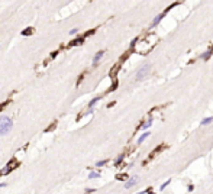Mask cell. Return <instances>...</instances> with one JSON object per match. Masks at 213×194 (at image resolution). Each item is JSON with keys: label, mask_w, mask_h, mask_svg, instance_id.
Returning a JSON list of instances; mask_svg holds the SVG:
<instances>
[{"label": "cell", "mask_w": 213, "mask_h": 194, "mask_svg": "<svg viewBox=\"0 0 213 194\" xmlns=\"http://www.w3.org/2000/svg\"><path fill=\"white\" fill-rule=\"evenodd\" d=\"M13 128V122L9 116H0V135H6L9 133Z\"/></svg>", "instance_id": "6da1fadb"}, {"label": "cell", "mask_w": 213, "mask_h": 194, "mask_svg": "<svg viewBox=\"0 0 213 194\" xmlns=\"http://www.w3.org/2000/svg\"><path fill=\"white\" fill-rule=\"evenodd\" d=\"M149 71H151V65L149 64H144V65L139 68L136 71V75H135V78H136L138 81H141V80H144V78L147 77L148 74H149Z\"/></svg>", "instance_id": "7a4b0ae2"}, {"label": "cell", "mask_w": 213, "mask_h": 194, "mask_svg": "<svg viewBox=\"0 0 213 194\" xmlns=\"http://www.w3.org/2000/svg\"><path fill=\"white\" fill-rule=\"evenodd\" d=\"M138 181H139V177H138V175H133V177H131L125 183V189H132L133 185H136V184H138Z\"/></svg>", "instance_id": "3957f363"}, {"label": "cell", "mask_w": 213, "mask_h": 194, "mask_svg": "<svg viewBox=\"0 0 213 194\" xmlns=\"http://www.w3.org/2000/svg\"><path fill=\"white\" fill-rule=\"evenodd\" d=\"M168 10H170V7H168V9H167V10H165V12H163V13H159L158 16H157V17H155V19H154V20H152V23H151V28H155V26H157V25H158V23L161 22V19H163V17L165 16V13H167V12H168Z\"/></svg>", "instance_id": "277c9868"}, {"label": "cell", "mask_w": 213, "mask_h": 194, "mask_svg": "<svg viewBox=\"0 0 213 194\" xmlns=\"http://www.w3.org/2000/svg\"><path fill=\"white\" fill-rule=\"evenodd\" d=\"M103 55H104V52H103V51H99L97 54L94 55V58H93V65H97L99 62H100V60L103 58Z\"/></svg>", "instance_id": "5b68a950"}, {"label": "cell", "mask_w": 213, "mask_h": 194, "mask_svg": "<svg viewBox=\"0 0 213 194\" xmlns=\"http://www.w3.org/2000/svg\"><path fill=\"white\" fill-rule=\"evenodd\" d=\"M151 126H152V117H148V120L144 123V125H142L141 128L144 129V130H147V129H148V128H151Z\"/></svg>", "instance_id": "8992f818"}, {"label": "cell", "mask_w": 213, "mask_h": 194, "mask_svg": "<svg viewBox=\"0 0 213 194\" xmlns=\"http://www.w3.org/2000/svg\"><path fill=\"white\" fill-rule=\"evenodd\" d=\"M212 52H213V48H210V49H207V51H206V52H204V54H203V55L200 57V58L206 61V60H209V58L212 57Z\"/></svg>", "instance_id": "52a82bcc"}, {"label": "cell", "mask_w": 213, "mask_h": 194, "mask_svg": "<svg viewBox=\"0 0 213 194\" xmlns=\"http://www.w3.org/2000/svg\"><path fill=\"white\" fill-rule=\"evenodd\" d=\"M149 135H151V133L148 132V130H147V132H145V133H142L141 136H139V138H138V144L141 145V144H142V142H144V141H145V139H147V138H148V136H149Z\"/></svg>", "instance_id": "ba28073f"}, {"label": "cell", "mask_w": 213, "mask_h": 194, "mask_svg": "<svg viewBox=\"0 0 213 194\" xmlns=\"http://www.w3.org/2000/svg\"><path fill=\"white\" fill-rule=\"evenodd\" d=\"M99 100H100V97H94L93 100H92V101H90V103H88V110H93V107L96 104H97V101Z\"/></svg>", "instance_id": "9c48e42d"}, {"label": "cell", "mask_w": 213, "mask_h": 194, "mask_svg": "<svg viewBox=\"0 0 213 194\" xmlns=\"http://www.w3.org/2000/svg\"><path fill=\"white\" fill-rule=\"evenodd\" d=\"M100 177V172H97V171H92L90 174H88V178L90 180H93V178H99Z\"/></svg>", "instance_id": "30bf717a"}, {"label": "cell", "mask_w": 213, "mask_h": 194, "mask_svg": "<svg viewBox=\"0 0 213 194\" xmlns=\"http://www.w3.org/2000/svg\"><path fill=\"white\" fill-rule=\"evenodd\" d=\"M210 122H213V117L212 116H210V117H204V119L202 120V125H209Z\"/></svg>", "instance_id": "8fae6325"}, {"label": "cell", "mask_w": 213, "mask_h": 194, "mask_svg": "<svg viewBox=\"0 0 213 194\" xmlns=\"http://www.w3.org/2000/svg\"><path fill=\"white\" fill-rule=\"evenodd\" d=\"M106 164H107L106 159H103V161H97L96 162V167H103V165H106Z\"/></svg>", "instance_id": "7c38bea8"}, {"label": "cell", "mask_w": 213, "mask_h": 194, "mask_svg": "<svg viewBox=\"0 0 213 194\" xmlns=\"http://www.w3.org/2000/svg\"><path fill=\"white\" fill-rule=\"evenodd\" d=\"M122 161H123V155H119V156H118V159L115 161V164H116V165H119Z\"/></svg>", "instance_id": "4fadbf2b"}, {"label": "cell", "mask_w": 213, "mask_h": 194, "mask_svg": "<svg viewBox=\"0 0 213 194\" xmlns=\"http://www.w3.org/2000/svg\"><path fill=\"white\" fill-rule=\"evenodd\" d=\"M77 32H78V29L74 28V29H71V31H70V35H76Z\"/></svg>", "instance_id": "5bb4252c"}, {"label": "cell", "mask_w": 213, "mask_h": 194, "mask_svg": "<svg viewBox=\"0 0 213 194\" xmlns=\"http://www.w3.org/2000/svg\"><path fill=\"white\" fill-rule=\"evenodd\" d=\"M168 184H170V180H168V181H165V183L163 184V185H161V190H164L165 187H167V185H168Z\"/></svg>", "instance_id": "9a60e30c"}, {"label": "cell", "mask_w": 213, "mask_h": 194, "mask_svg": "<svg viewBox=\"0 0 213 194\" xmlns=\"http://www.w3.org/2000/svg\"><path fill=\"white\" fill-rule=\"evenodd\" d=\"M2 187H6V184L5 183H0V189H2Z\"/></svg>", "instance_id": "2e32d148"}, {"label": "cell", "mask_w": 213, "mask_h": 194, "mask_svg": "<svg viewBox=\"0 0 213 194\" xmlns=\"http://www.w3.org/2000/svg\"><path fill=\"white\" fill-rule=\"evenodd\" d=\"M148 194H155V193H152V191H148Z\"/></svg>", "instance_id": "e0dca14e"}]
</instances>
